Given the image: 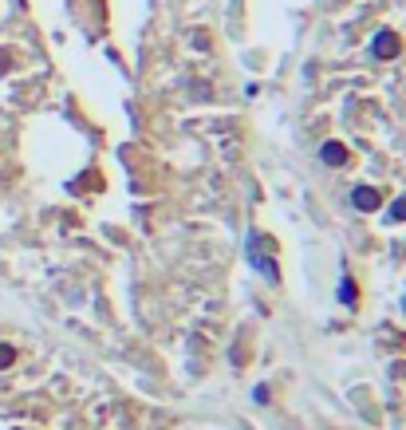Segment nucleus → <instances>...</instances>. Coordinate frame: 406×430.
I'll return each mask as SVG.
<instances>
[{
	"mask_svg": "<svg viewBox=\"0 0 406 430\" xmlns=\"http://www.w3.org/2000/svg\"><path fill=\"white\" fill-rule=\"evenodd\" d=\"M355 206H359V209H375L379 206V193L367 190V186H359V190H355Z\"/></svg>",
	"mask_w": 406,
	"mask_h": 430,
	"instance_id": "f257e3e1",
	"label": "nucleus"
},
{
	"mask_svg": "<svg viewBox=\"0 0 406 430\" xmlns=\"http://www.w3.org/2000/svg\"><path fill=\"white\" fill-rule=\"evenodd\" d=\"M394 44H398V40H394L391 32H379V40H375V51H379V56H394Z\"/></svg>",
	"mask_w": 406,
	"mask_h": 430,
	"instance_id": "f03ea898",
	"label": "nucleus"
},
{
	"mask_svg": "<svg viewBox=\"0 0 406 430\" xmlns=\"http://www.w3.org/2000/svg\"><path fill=\"white\" fill-rule=\"evenodd\" d=\"M324 158L331 162V166H335V162H344V146H335V143H328L324 146Z\"/></svg>",
	"mask_w": 406,
	"mask_h": 430,
	"instance_id": "7ed1b4c3",
	"label": "nucleus"
},
{
	"mask_svg": "<svg viewBox=\"0 0 406 430\" xmlns=\"http://www.w3.org/2000/svg\"><path fill=\"white\" fill-rule=\"evenodd\" d=\"M12 363V348H8V344H0V367H8Z\"/></svg>",
	"mask_w": 406,
	"mask_h": 430,
	"instance_id": "20e7f679",
	"label": "nucleus"
}]
</instances>
